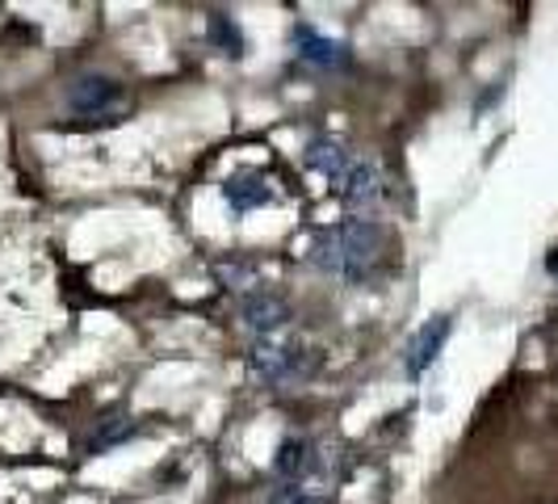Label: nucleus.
Listing matches in <instances>:
<instances>
[{
	"label": "nucleus",
	"instance_id": "1",
	"mask_svg": "<svg viewBox=\"0 0 558 504\" xmlns=\"http://www.w3.org/2000/svg\"><path fill=\"white\" fill-rule=\"evenodd\" d=\"M383 249H387V231L374 219H349L315 240V265L336 278L365 281L383 261Z\"/></svg>",
	"mask_w": 558,
	"mask_h": 504
},
{
	"label": "nucleus",
	"instance_id": "2",
	"mask_svg": "<svg viewBox=\"0 0 558 504\" xmlns=\"http://www.w3.org/2000/svg\"><path fill=\"white\" fill-rule=\"evenodd\" d=\"M240 315H244V324H248L252 333H278L281 324L290 320V308L281 303L274 290H256V295H248L244 303H240Z\"/></svg>",
	"mask_w": 558,
	"mask_h": 504
},
{
	"label": "nucleus",
	"instance_id": "3",
	"mask_svg": "<svg viewBox=\"0 0 558 504\" xmlns=\"http://www.w3.org/2000/svg\"><path fill=\"white\" fill-rule=\"evenodd\" d=\"M449 328H453L449 315H437L433 324H424V328L416 333V340L408 345V374H412V379H420L428 365L437 362V353H441V345H446Z\"/></svg>",
	"mask_w": 558,
	"mask_h": 504
},
{
	"label": "nucleus",
	"instance_id": "4",
	"mask_svg": "<svg viewBox=\"0 0 558 504\" xmlns=\"http://www.w3.org/2000/svg\"><path fill=\"white\" fill-rule=\"evenodd\" d=\"M383 172L378 165H353L349 168V177H344V202L353 206V211H378V202H383Z\"/></svg>",
	"mask_w": 558,
	"mask_h": 504
},
{
	"label": "nucleus",
	"instance_id": "5",
	"mask_svg": "<svg viewBox=\"0 0 558 504\" xmlns=\"http://www.w3.org/2000/svg\"><path fill=\"white\" fill-rule=\"evenodd\" d=\"M118 101V84L110 76H81L68 88V106L76 113H106Z\"/></svg>",
	"mask_w": 558,
	"mask_h": 504
},
{
	"label": "nucleus",
	"instance_id": "6",
	"mask_svg": "<svg viewBox=\"0 0 558 504\" xmlns=\"http://www.w3.org/2000/svg\"><path fill=\"white\" fill-rule=\"evenodd\" d=\"M227 202H231V211H240V215H248L256 206H265V202H274V190H269V181L260 177V172H231L223 185Z\"/></svg>",
	"mask_w": 558,
	"mask_h": 504
},
{
	"label": "nucleus",
	"instance_id": "7",
	"mask_svg": "<svg viewBox=\"0 0 558 504\" xmlns=\"http://www.w3.org/2000/svg\"><path fill=\"white\" fill-rule=\"evenodd\" d=\"M252 365L269 383H286V379L299 374V349L294 345H278V340L265 336V345H256V353H252Z\"/></svg>",
	"mask_w": 558,
	"mask_h": 504
},
{
	"label": "nucleus",
	"instance_id": "8",
	"mask_svg": "<svg viewBox=\"0 0 558 504\" xmlns=\"http://www.w3.org/2000/svg\"><path fill=\"white\" fill-rule=\"evenodd\" d=\"M294 47H299V56L315 63V68H340L344 63V47L332 43V38H324V34H315L311 26H299L294 29Z\"/></svg>",
	"mask_w": 558,
	"mask_h": 504
},
{
	"label": "nucleus",
	"instance_id": "9",
	"mask_svg": "<svg viewBox=\"0 0 558 504\" xmlns=\"http://www.w3.org/2000/svg\"><path fill=\"white\" fill-rule=\"evenodd\" d=\"M307 165L319 172V177H328V181H344L349 177V156H344V147L332 140H315L307 147Z\"/></svg>",
	"mask_w": 558,
	"mask_h": 504
},
{
	"label": "nucleus",
	"instance_id": "10",
	"mask_svg": "<svg viewBox=\"0 0 558 504\" xmlns=\"http://www.w3.org/2000/svg\"><path fill=\"white\" fill-rule=\"evenodd\" d=\"M311 467V449H307V442H281V449H278V476H286V479H299L303 471Z\"/></svg>",
	"mask_w": 558,
	"mask_h": 504
},
{
	"label": "nucleus",
	"instance_id": "11",
	"mask_svg": "<svg viewBox=\"0 0 558 504\" xmlns=\"http://www.w3.org/2000/svg\"><path fill=\"white\" fill-rule=\"evenodd\" d=\"M210 29H215V38L223 43L227 51H231V47H240V29L227 26V17H210ZM231 56H235V51H231Z\"/></svg>",
	"mask_w": 558,
	"mask_h": 504
},
{
	"label": "nucleus",
	"instance_id": "12",
	"mask_svg": "<svg viewBox=\"0 0 558 504\" xmlns=\"http://www.w3.org/2000/svg\"><path fill=\"white\" fill-rule=\"evenodd\" d=\"M269 504H328V501L311 496V492H303V488H281V492Z\"/></svg>",
	"mask_w": 558,
	"mask_h": 504
}]
</instances>
